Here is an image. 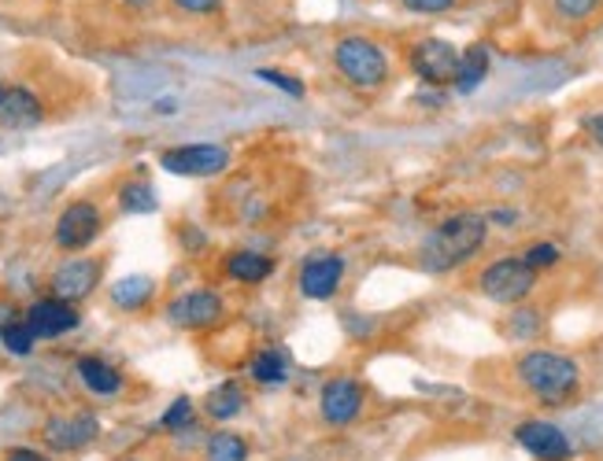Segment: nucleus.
Here are the masks:
<instances>
[{"label":"nucleus","instance_id":"nucleus-1","mask_svg":"<svg viewBox=\"0 0 603 461\" xmlns=\"http://www.w3.org/2000/svg\"><path fill=\"white\" fill-rule=\"evenodd\" d=\"M514 380L544 406H567L581 391V366L563 351L533 347L514 358Z\"/></svg>","mask_w":603,"mask_h":461},{"label":"nucleus","instance_id":"nucleus-2","mask_svg":"<svg viewBox=\"0 0 603 461\" xmlns=\"http://www.w3.org/2000/svg\"><path fill=\"white\" fill-rule=\"evenodd\" d=\"M485 237H489V218L485 214H452V218H444L430 237L422 240V267L430 273H449L455 267H463V262H471L474 255L485 248Z\"/></svg>","mask_w":603,"mask_h":461},{"label":"nucleus","instance_id":"nucleus-3","mask_svg":"<svg viewBox=\"0 0 603 461\" xmlns=\"http://www.w3.org/2000/svg\"><path fill=\"white\" fill-rule=\"evenodd\" d=\"M334 63L352 90L374 93L389 82V60L371 37H359V34L340 37L334 48Z\"/></svg>","mask_w":603,"mask_h":461},{"label":"nucleus","instance_id":"nucleus-4","mask_svg":"<svg viewBox=\"0 0 603 461\" xmlns=\"http://www.w3.org/2000/svg\"><path fill=\"white\" fill-rule=\"evenodd\" d=\"M478 292L485 299L500 303V307H519L537 292V270L526 267L522 255H503V259H492L489 267H482Z\"/></svg>","mask_w":603,"mask_h":461},{"label":"nucleus","instance_id":"nucleus-5","mask_svg":"<svg viewBox=\"0 0 603 461\" xmlns=\"http://www.w3.org/2000/svg\"><path fill=\"white\" fill-rule=\"evenodd\" d=\"M460 48L444 37H422L411 48V71L422 78L426 85H455V74H460Z\"/></svg>","mask_w":603,"mask_h":461},{"label":"nucleus","instance_id":"nucleus-6","mask_svg":"<svg viewBox=\"0 0 603 461\" xmlns=\"http://www.w3.org/2000/svg\"><path fill=\"white\" fill-rule=\"evenodd\" d=\"M514 444L526 450L533 461H570L573 458V444L567 432L541 417L519 421V425H514Z\"/></svg>","mask_w":603,"mask_h":461},{"label":"nucleus","instance_id":"nucleus-7","mask_svg":"<svg viewBox=\"0 0 603 461\" xmlns=\"http://www.w3.org/2000/svg\"><path fill=\"white\" fill-rule=\"evenodd\" d=\"M160 166L182 178H211L230 166V152L222 144H182V149H167L160 155Z\"/></svg>","mask_w":603,"mask_h":461},{"label":"nucleus","instance_id":"nucleus-8","mask_svg":"<svg viewBox=\"0 0 603 461\" xmlns=\"http://www.w3.org/2000/svg\"><path fill=\"white\" fill-rule=\"evenodd\" d=\"M363 388H359V380L352 377H334L323 385V395H318V414H323L326 425L334 428H345L352 425V421L363 414Z\"/></svg>","mask_w":603,"mask_h":461},{"label":"nucleus","instance_id":"nucleus-9","mask_svg":"<svg viewBox=\"0 0 603 461\" xmlns=\"http://www.w3.org/2000/svg\"><path fill=\"white\" fill-rule=\"evenodd\" d=\"M222 314H227V307H222V299L208 288L186 292V296H178L167 307V318L178 329H211L222 321Z\"/></svg>","mask_w":603,"mask_h":461},{"label":"nucleus","instance_id":"nucleus-10","mask_svg":"<svg viewBox=\"0 0 603 461\" xmlns=\"http://www.w3.org/2000/svg\"><path fill=\"white\" fill-rule=\"evenodd\" d=\"M96 233H101V211H96L90 200L71 203V208L60 214V222H56V244H60L63 251L90 248Z\"/></svg>","mask_w":603,"mask_h":461},{"label":"nucleus","instance_id":"nucleus-11","mask_svg":"<svg viewBox=\"0 0 603 461\" xmlns=\"http://www.w3.org/2000/svg\"><path fill=\"white\" fill-rule=\"evenodd\" d=\"M96 432H101V425H96L93 414H56L45 421L42 436L53 450H82L85 444H93Z\"/></svg>","mask_w":603,"mask_h":461},{"label":"nucleus","instance_id":"nucleus-12","mask_svg":"<svg viewBox=\"0 0 603 461\" xmlns=\"http://www.w3.org/2000/svg\"><path fill=\"white\" fill-rule=\"evenodd\" d=\"M340 277H345V259L323 251V255H315V259H308L304 270H300V292L318 303L334 299L340 288Z\"/></svg>","mask_w":603,"mask_h":461},{"label":"nucleus","instance_id":"nucleus-13","mask_svg":"<svg viewBox=\"0 0 603 461\" xmlns=\"http://www.w3.org/2000/svg\"><path fill=\"white\" fill-rule=\"evenodd\" d=\"M82 314L74 310V303L67 299H37L31 310H26V326L34 329L37 340H53V336H63V332L78 329Z\"/></svg>","mask_w":603,"mask_h":461},{"label":"nucleus","instance_id":"nucleus-14","mask_svg":"<svg viewBox=\"0 0 603 461\" xmlns=\"http://www.w3.org/2000/svg\"><path fill=\"white\" fill-rule=\"evenodd\" d=\"M101 284V262L96 259H67L60 270L53 273V296L78 303Z\"/></svg>","mask_w":603,"mask_h":461},{"label":"nucleus","instance_id":"nucleus-15","mask_svg":"<svg viewBox=\"0 0 603 461\" xmlns=\"http://www.w3.org/2000/svg\"><path fill=\"white\" fill-rule=\"evenodd\" d=\"M42 101L31 90H4V101H0V122L8 130H31V126L42 122Z\"/></svg>","mask_w":603,"mask_h":461},{"label":"nucleus","instance_id":"nucleus-16","mask_svg":"<svg viewBox=\"0 0 603 461\" xmlns=\"http://www.w3.org/2000/svg\"><path fill=\"white\" fill-rule=\"evenodd\" d=\"M489 67H492L489 45H471V48H463V56H460V74H455V93L471 96L474 90H482V82L489 78Z\"/></svg>","mask_w":603,"mask_h":461},{"label":"nucleus","instance_id":"nucleus-17","mask_svg":"<svg viewBox=\"0 0 603 461\" xmlns=\"http://www.w3.org/2000/svg\"><path fill=\"white\" fill-rule=\"evenodd\" d=\"M78 377H82V385L93 391V395H115V391L123 388V377L119 369L108 366L104 358H78Z\"/></svg>","mask_w":603,"mask_h":461},{"label":"nucleus","instance_id":"nucleus-18","mask_svg":"<svg viewBox=\"0 0 603 461\" xmlns=\"http://www.w3.org/2000/svg\"><path fill=\"white\" fill-rule=\"evenodd\" d=\"M248 373L256 385H286L289 380V355L281 347H264L248 362Z\"/></svg>","mask_w":603,"mask_h":461},{"label":"nucleus","instance_id":"nucleus-19","mask_svg":"<svg viewBox=\"0 0 603 461\" xmlns=\"http://www.w3.org/2000/svg\"><path fill=\"white\" fill-rule=\"evenodd\" d=\"M227 273L241 284H259L275 273V262H270L267 255H256V251H233L227 259Z\"/></svg>","mask_w":603,"mask_h":461},{"label":"nucleus","instance_id":"nucleus-20","mask_svg":"<svg viewBox=\"0 0 603 461\" xmlns=\"http://www.w3.org/2000/svg\"><path fill=\"white\" fill-rule=\"evenodd\" d=\"M204 410H208V417H216V421L237 417L241 410H245V388H241L237 380H227V385L211 388L208 399H204Z\"/></svg>","mask_w":603,"mask_h":461},{"label":"nucleus","instance_id":"nucleus-21","mask_svg":"<svg viewBox=\"0 0 603 461\" xmlns=\"http://www.w3.org/2000/svg\"><path fill=\"white\" fill-rule=\"evenodd\" d=\"M152 292H155L152 277H123L112 284V303L123 310H141L152 299Z\"/></svg>","mask_w":603,"mask_h":461},{"label":"nucleus","instance_id":"nucleus-22","mask_svg":"<svg viewBox=\"0 0 603 461\" xmlns=\"http://www.w3.org/2000/svg\"><path fill=\"white\" fill-rule=\"evenodd\" d=\"M204 461H248V444L237 432H216L204 447Z\"/></svg>","mask_w":603,"mask_h":461},{"label":"nucleus","instance_id":"nucleus-23","mask_svg":"<svg viewBox=\"0 0 603 461\" xmlns=\"http://www.w3.org/2000/svg\"><path fill=\"white\" fill-rule=\"evenodd\" d=\"M119 203H123V211H130V214H152L155 208H160V200H155L152 185H144V181L123 185V189H119Z\"/></svg>","mask_w":603,"mask_h":461},{"label":"nucleus","instance_id":"nucleus-24","mask_svg":"<svg viewBox=\"0 0 603 461\" xmlns=\"http://www.w3.org/2000/svg\"><path fill=\"white\" fill-rule=\"evenodd\" d=\"M0 340H4V347L12 351V355H31L34 343H37L34 329L26 326V318H23V321H19V318L8 321V326L0 329Z\"/></svg>","mask_w":603,"mask_h":461},{"label":"nucleus","instance_id":"nucleus-25","mask_svg":"<svg viewBox=\"0 0 603 461\" xmlns=\"http://www.w3.org/2000/svg\"><path fill=\"white\" fill-rule=\"evenodd\" d=\"M522 259H526V267L533 270H552V267H559V259H563V251L556 248V244H548V240H537V244H530L526 251H522Z\"/></svg>","mask_w":603,"mask_h":461},{"label":"nucleus","instance_id":"nucleus-26","mask_svg":"<svg viewBox=\"0 0 603 461\" xmlns=\"http://www.w3.org/2000/svg\"><path fill=\"white\" fill-rule=\"evenodd\" d=\"M556 4L559 19H567V23H581V19H589L592 12L600 8V0H552Z\"/></svg>","mask_w":603,"mask_h":461},{"label":"nucleus","instance_id":"nucleus-27","mask_svg":"<svg viewBox=\"0 0 603 461\" xmlns=\"http://www.w3.org/2000/svg\"><path fill=\"white\" fill-rule=\"evenodd\" d=\"M189 421H193V402L189 399H174L171 402V410L163 414V428H189Z\"/></svg>","mask_w":603,"mask_h":461},{"label":"nucleus","instance_id":"nucleus-28","mask_svg":"<svg viewBox=\"0 0 603 461\" xmlns=\"http://www.w3.org/2000/svg\"><path fill=\"white\" fill-rule=\"evenodd\" d=\"M533 332H537V310H530V307H519L511 314V336H519V340H530Z\"/></svg>","mask_w":603,"mask_h":461},{"label":"nucleus","instance_id":"nucleus-29","mask_svg":"<svg viewBox=\"0 0 603 461\" xmlns=\"http://www.w3.org/2000/svg\"><path fill=\"white\" fill-rule=\"evenodd\" d=\"M256 78H264V82H270V85H275V90H286L289 96H297V101H300V96H304V82H297L293 74L267 71V67H264V71H256Z\"/></svg>","mask_w":603,"mask_h":461},{"label":"nucleus","instance_id":"nucleus-30","mask_svg":"<svg viewBox=\"0 0 603 461\" xmlns=\"http://www.w3.org/2000/svg\"><path fill=\"white\" fill-rule=\"evenodd\" d=\"M407 12H418V15H444L455 8V0H401Z\"/></svg>","mask_w":603,"mask_h":461},{"label":"nucleus","instance_id":"nucleus-31","mask_svg":"<svg viewBox=\"0 0 603 461\" xmlns=\"http://www.w3.org/2000/svg\"><path fill=\"white\" fill-rule=\"evenodd\" d=\"M174 4H178L182 12H189V15H211V12H219L222 8V0H174Z\"/></svg>","mask_w":603,"mask_h":461},{"label":"nucleus","instance_id":"nucleus-32","mask_svg":"<svg viewBox=\"0 0 603 461\" xmlns=\"http://www.w3.org/2000/svg\"><path fill=\"white\" fill-rule=\"evenodd\" d=\"M581 126H585V133L603 149V115H585V119H581Z\"/></svg>","mask_w":603,"mask_h":461},{"label":"nucleus","instance_id":"nucleus-33","mask_svg":"<svg viewBox=\"0 0 603 461\" xmlns=\"http://www.w3.org/2000/svg\"><path fill=\"white\" fill-rule=\"evenodd\" d=\"M4 461H48V458L37 454V450H31V447H12L4 454Z\"/></svg>","mask_w":603,"mask_h":461},{"label":"nucleus","instance_id":"nucleus-34","mask_svg":"<svg viewBox=\"0 0 603 461\" xmlns=\"http://www.w3.org/2000/svg\"><path fill=\"white\" fill-rule=\"evenodd\" d=\"M485 218H489V225H500V229H514L519 214H514V211H492V214H485Z\"/></svg>","mask_w":603,"mask_h":461},{"label":"nucleus","instance_id":"nucleus-35","mask_svg":"<svg viewBox=\"0 0 603 461\" xmlns=\"http://www.w3.org/2000/svg\"><path fill=\"white\" fill-rule=\"evenodd\" d=\"M12 314H15V310H8V307H4V303H0V329H4V326H8V321H12Z\"/></svg>","mask_w":603,"mask_h":461},{"label":"nucleus","instance_id":"nucleus-36","mask_svg":"<svg viewBox=\"0 0 603 461\" xmlns=\"http://www.w3.org/2000/svg\"><path fill=\"white\" fill-rule=\"evenodd\" d=\"M126 4H138L141 8V4H149V0H126Z\"/></svg>","mask_w":603,"mask_h":461},{"label":"nucleus","instance_id":"nucleus-37","mask_svg":"<svg viewBox=\"0 0 603 461\" xmlns=\"http://www.w3.org/2000/svg\"><path fill=\"white\" fill-rule=\"evenodd\" d=\"M0 101H4V85H0Z\"/></svg>","mask_w":603,"mask_h":461}]
</instances>
